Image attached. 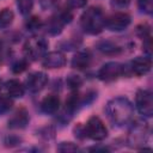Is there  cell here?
I'll return each instance as SVG.
<instances>
[{
	"instance_id": "obj_1",
	"label": "cell",
	"mask_w": 153,
	"mask_h": 153,
	"mask_svg": "<svg viewBox=\"0 0 153 153\" xmlns=\"http://www.w3.org/2000/svg\"><path fill=\"white\" fill-rule=\"evenodd\" d=\"M133 105L124 97H117L111 99L106 104V114L109 118L117 126L128 123L133 117Z\"/></svg>"
},
{
	"instance_id": "obj_2",
	"label": "cell",
	"mask_w": 153,
	"mask_h": 153,
	"mask_svg": "<svg viewBox=\"0 0 153 153\" xmlns=\"http://www.w3.org/2000/svg\"><path fill=\"white\" fill-rule=\"evenodd\" d=\"M80 24L85 32L90 35H98L105 27V17L100 8L90 7L82 13Z\"/></svg>"
},
{
	"instance_id": "obj_3",
	"label": "cell",
	"mask_w": 153,
	"mask_h": 153,
	"mask_svg": "<svg viewBox=\"0 0 153 153\" xmlns=\"http://www.w3.org/2000/svg\"><path fill=\"white\" fill-rule=\"evenodd\" d=\"M84 131H85V136L96 141H102L108 136V129L105 124L97 116H92L88 118L84 128Z\"/></svg>"
},
{
	"instance_id": "obj_4",
	"label": "cell",
	"mask_w": 153,
	"mask_h": 153,
	"mask_svg": "<svg viewBox=\"0 0 153 153\" xmlns=\"http://www.w3.org/2000/svg\"><path fill=\"white\" fill-rule=\"evenodd\" d=\"M48 48V43L44 38L32 37L27 39L24 44V53L31 60H38L45 55Z\"/></svg>"
},
{
	"instance_id": "obj_5",
	"label": "cell",
	"mask_w": 153,
	"mask_h": 153,
	"mask_svg": "<svg viewBox=\"0 0 153 153\" xmlns=\"http://www.w3.org/2000/svg\"><path fill=\"white\" fill-rule=\"evenodd\" d=\"M148 136V126L146 121L137 120L133 124L129 133V143L131 146L143 145Z\"/></svg>"
},
{
	"instance_id": "obj_6",
	"label": "cell",
	"mask_w": 153,
	"mask_h": 153,
	"mask_svg": "<svg viewBox=\"0 0 153 153\" xmlns=\"http://www.w3.org/2000/svg\"><path fill=\"white\" fill-rule=\"evenodd\" d=\"M135 104L141 115L148 117L153 115V99H152V93L149 91L139 90L136 92Z\"/></svg>"
},
{
	"instance_id": "obj_7",
	"label": "cell",
	"mask_w": 153,
	"mask_h": 153,
	"mask_svg": "<svg viewBox=\"0 0 153 153\" xmlns=\"http://www.w3.org/2000/svg\"><path fill=\"white\" fill-rule=\"evenodd\" d=\"M124 73V66L118 62H108L98 71V78L103 81H114Z\"/></svg>"
},
{
	"instance_id": "obj_8",
	"label": "cell",
	"mask_w": 153,
	"mask_h": 153,
	"mask_svg": "<svg viewBox=\"0 0 153 153\" xmlns=\"http://www.w3.org/2000/svg\"><path fill=\"white\" fill-rule=\"evenodd\" d=\"M130 24V16L124 12H117L105 19V26L111 31H121Z\"/></svg>"
},
{
	"instance_id": "obj_9",
	"label": "cell",
	"mask_w": 153,
	"mask_h": 153,
	"mask_svg": "<svg viewBox=\"0 0 153 153\" xmlns=\"http://www.w3.org/2000/svg\"><path fill=\"white\" fill-rule=\"evenodd\" d=\"M71 18H72V14L67 11L65 12H61L60 14L57 16H54L49 19L48 24H47V31L51 35H57L61 32L63 25L68 22H71Z\"/></svg>"
},
{
	"instance_id": "obj_10",
	"label": "cell",
	"mask_w": 153,
	"mask_h": 153,
	"mask_svg": "<svg viewBox=\"0 0 153 153\" xmlns=\"http://www.w3.org/2000/svg\"><path fill=\"white\" fill-rule=\"evenodd\" d=\"M48 82V76L47 74L42 72H35L29 75L26 79V87L31 92H38L41 91Z\"/></svg>"
},
{
	"instance_id": "obj_11",
	"label": "cell",
	"mask_w": 153,
	"mask_h": 153,
	"mask_svg": "<svg viewBox=\"0 0 153 153\" xmlns=\"http://www.w3.org/2000/svg\"><path fill=\"white\" fill-rule=\"evenodd\" d=\"M151 67H152V62H151V59L148 56L147 57L137 56L130 62L131 73H134L135 75H139V76L147 74L151 71Z\"/></svg>"
},
{
	"instance_id": "obj_12",
	"label": "cell",
	"mask_w": 153,
	"mask_h": 153,
	"mask_svg": "<svg viewBox=\"0 0 153 153\" xmlns=\"http://www.w3.org/2000/svg\"><path fill=\"white\" fill-rule=\"evenodd\" d=\"M42 63L45 68H61L66 65V57L60 51H50L43 56Z\"/></svg>"
},
{
	"instance_id": "obj_13",
	"label": "cell",
	"mask_w": 153,
	"mask_h": 153,
	"mask_svg": "<svg viewBox=\"0 0 153 153\" xmlns=\"http://www.w3.org/2000/svg\"><path fill=\"white\" fill-rule=\"evenodd\" d=\"M27 123H29V114L24 108H19L8 120V127L12 129L25 128Z\"/></svg>"
},
{
	"instance_id": "obj_14",
	"label": "cell",
	"mask_w": 153,
	"mask_h": 153,
	"mask_svg": "<svg viewBox=\"0 0 153 153\" xmlns=\"http://www.w3.org/2000/svg\"><path fill=\"white\" fill-rule=\"evenodd\" d=\"M59 106H60V99L55 94L47 96L41 103V109L45 114H55L59 110Z\"/></svg>"
},
{
	"instance_id": "obj_15",
	"label": "cell",
	"mask_w": 153,
	"mask_h": 153,
	"mask_svg": "<svg viewBox=\"0 0 153 153\" xmlns=\"http://www.w3.org/2000/svg\"><path fill=\"white\" fill-rule=\"evenodd\" d=\"M91 54L88 51H79L74 55L72 60V67L76 69H85L90 66Z\"/></svg>"
},
{
	"instance_id": "obj_16",
	"label": "cell",
	"mask_w": 153,
	"mask_h": 153,
	"mask_svg": "<svg viewBox=\"0 0 153 153\" xmlns=\"http://www.w3.org/2000/svg\"><path fill=\"white\" fill-rule=\"evenodd\" d=\"M6 90H7V93L11 96V97H14V98H20L24 96V86L22 85V82L17 79H11L6 82Z\"/></svg>"
},
{
	"instance_id": "obj_17",
	"label": "cell",
	"mask_w": 153,
	"mask_h": 153,
	"mask_svg": "<svg viewBox=\"0 0 153 153\" xmlns=\"http://www.w3.org/2000/svg\"><path fill=\"white\" fill-rule=\"evenodd\" d=\"M98 49L108 55H114V54H118L121 51V48H118L115 43L109 42V41H103L100 43H98Z\"/></svg>"
},
{
	"instance_id": "obj_18",
	"label": "cell",
	"mask_w": 153,
	"mask_h": 153,
	"mask_svg": "<svg viewBox=\"0 0 153 153\" xmlns=\"http://www.w3.org/2000/svg\"><path fill=\"white\" fill-rule=\"evenodd\" d=\"M13 12L10 8H4L0 11V27H7L13 20Z\"/></svg>"
},
{
	"instance_id": "obj_19",
	"label": "cell",
	"mask_w": 153,
	"mask_h": 153,
	"mask_svg": "<svg viewBox=\"0 0 153 153\" xmlns=\"http://www.w3.org/2000/svg\"><path fill=\"white\" fill-rule=\"evenodd\" d=\"M17 6L19 12L23 16H26L31 12L33 7V0H17Z\"/></svg>"
},
{
	"instance_id": "obj_20",
	"label": "cell",
	"mask_w": 153,
	"mask_h": 153,
	"mask_svg": "<svg viewBox=\"0 0 153 153\" xmlns=\"http://www.w3.org/2000/svg\"><path fill=\"white\" fill-rule=\"evenodd\" d=\"M79 103H80L79 96L76 93H72L68 97V99L66 100V110H68L69 112H73L76 109V106H78Z\"/></svg>"
},
{
	"instance_id": "obj_21",
	"label": "cell",
	"mask_w": 153,
	"mask_h": 153,
	"mask_svg": "<svg viewBox=\"0 0 153 153\" xmlns=\"http://www.w3.org/2000/svg\"><path fill=\"white\" fill-rule=\"evenodd\" d=\"M12 99L6 96H0V115L6 114L11 108H12Z\"/></svg>"
},
{
	"instance_id": "obj_22",
	"label": "cell",
	"mask_w": 153,
	"mask_h": 153,
	"mask_svg": "<svg viewBox=\"0 0 153 153\" xmlns=\"http://www.w3.org/2000/svg\"><path fill=\"white\" fill-rule=\"evenodd\" d=\"M139 7L141 11H143L147 14H151L153 11V0H139L137 1Z\"/></svg>"
},
{
	"instance_id": "obj_23",
	"label": "cell",
	"mask_w": 153,
	"mask_h": 153,
	"mask_svg": "<svg viewBox=\"0 0 153 153\" xmlns=\"http://www.w3.org/2000/svg\"><path fill=\"white\" fill-rule=\"evenodd\" d=\"M81 84H82V80H81L80 76H78V75H71V76L67 79V85H68V87L72 88V90H76Z\"/></svg>"
},
{
	"instance_id": "obj_24",
	"label": "cell",
	"mask_w": 153,
	"mask_h": 153,
	"mask_svg": "<svg viewBox=\"0 0 153 153\" xmlns=\"http://www.w3.org/2000/svg\"><path fill=\"white\" fill-rule=\"evenodd\" d=\"M78 146L72 143V142H61L57 146V151L59 152H73V151H78Z\"/></svg>"
},
{
	"instance_id": "obj_25",
	"label": "cell",
	"mask_w": 153,
	"mask_h": 153,
	"mask_svg": "<svg viewBox=\"0 0 153 153\" xmlns=\"http://www.w3.org/2000/svg\"><path fill=\"white\" fill-rule=\"evenodd\" d=\"M26 26H27V29L31 30V31H35V30L39 29V27L42 26L41 18H38V17H32V18H30L29 22L26 23Z\"/></svg>"
},
{
	"instance_id": "obj_26",
	"label": "cell",
	"mask_w": 153,
	"mask_h": 153,
	"mask_svg": "<svg viewBox=\"0 0 153 153\" xmlns=\"http://www.w3.org/2000/svg\"><path fill=\"white\" fill-rule=\"evenodd\" d=\"M26 67H27V61L26 60H19L12 66V72L16 74H19V73L24 72L26 69Z\"/></svg>"
},
{
	"instance_id": "obj_27",
	"label": "cell",
	"mask_w": 153,
	"mask_h": 153,
	"mask_svg": "<svg viewBox=\"0 0 153 153\" xmlns=\"http://www.w3.org/2000/svg\"><path fill=\"white\" fill-rule=\"evenodd\" d=\"M136 32H137V35H139L140 37H142V38L145 39L146 37H149V26H148L147 24L140 25V26H137Z\"/></svg>"
},
{
	"instance_id": "obj_28",
	"label": "cell",
	"mask_w": 153,
	"mask_h": 153,
	"mask_svg": "<svg viewBox=\"0 0 153 153\" xmlns=\"http://www.w3.org/2000/svg\"><path fill=\"white\" fill-rule=\"evenodd\" d=\"M87 0H67V5L71 8H81L86 5Z\"/></svg>"
},
{
	"instance_id": "obj_29",
	"label": "cell",
	"mask_w": 153,
	"mask_h": 153,
	"mask_svg": "<svg viewBox=\"0 0 153 153\" xmlns=\"http://www.w3.org/2000/svg\"><path fill=\"white\" fill-rule=\"evenodd\" d=\"M131 0H112V5L115 7H118V8H123V7H127L129 4H130Z\"/></svg>"
},
{
	"instance_id": "obj_30",
	"label": "cell",
	"mask_w": 153,
	"mask_h": 153,
	"mask_svg": "<svg viewBox=\"0 0 153 153\" xmlns=\"http://www.w3.org/2000/svg\"><path fill=\"white\" fill-rule=\"evenodd\" d=\"M151 48H152V43H151V36H149V37H146L145 42H143V49L148 56L151 55Z\"/></svg>"
},
{
	"instance_id": "obj_31",
	"label": "cell",
	"mask_w": 153,
	"mask_h": 153,
	"mask_svg": "<svg viewBox=\"0 0 153 153\" xmlns=\"http://www.w3.org/2000/svg\"><path fill=\"white\" fill-rule=\"evenodd\" d=\"M57 1H59V0H39L42 7H44V8H49V7L54 6Z\"/></svg>"
},
{
	"instance_id": "obj_32",
	"label": "cell",
	"mask_w": 153,
	"mask_h": 153,
	"mask_svg": "<svg viewBox=\"0 0 153 153\" xmlns=\"http://www.w3.org/2000/svg\"><path fill=\"white\" fill-rule=\"evenodd\" d=\"M0 88H1V80H0Z\"/></svg>"
},
{
	"instance_id": "obj_33",
	"label": "cell",
	"mask_w": 153,
	"mask_h": 153,
	"mask_svg": "<svg viewBox=\"0 0 153 153\" xmlns=\"http://www.w3.org/2000/svg\"><path fill=\"white\" fill-rule=\"evenodd\" d=\"M0 49H1V42H0Z\"/></svg>"
}]
</instances>
